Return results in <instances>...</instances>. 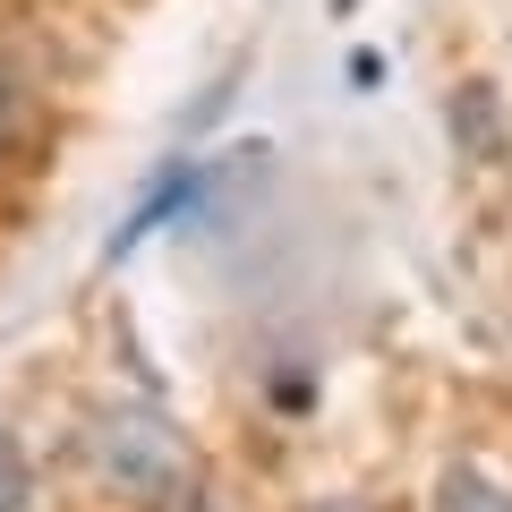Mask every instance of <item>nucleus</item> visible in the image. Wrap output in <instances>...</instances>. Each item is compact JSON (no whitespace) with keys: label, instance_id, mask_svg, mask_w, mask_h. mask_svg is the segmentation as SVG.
I'll list each match as a JSON object with an SVG mask.
<instances>
[{"label":"nucleus","instance_id":"39448f33","mask_svg":"<svg viewBox=\"0 0 512 512\" xmlns=\"http://www.w3.org/2000/svg\"><path fill=\"white\" fill-rule=\"evenodd\" d=\"M316 512H367V504H316Z\"/></svg>","mask_w":512,"mask_h":512},{"label":"nucleus","instance_id":"f03ea898","mask_svg":"<svg viewBox=\"0 0 512 512\" xmlns=\"http://www.w3.org/2000/svg\"><path fill=\"white\" fill-rule=\"evenodd\" d=\"M436 512H512V487L487 478V470H470V461H453L436 478Z\"/></svg>","mask_w":512,"mask_h":512},{"label":"nucleus","instance_id":"f257e3e1","mask_svg":"<svg viewBox=\"0 0 512 512\" xmlns=\"http://www.w3.org/2000/svg\"><path fill=\"white\" fill-rule=\"evenodd\" d=\"M86 461L94 478H103L111 495H128V504H180L188 495V436L163 419V410L146 402H111L86 419Z\"/></svg>","mask_w":512,"mask_h":512},{"label":"nucleus","instance_id":"20e7f679","mask_svg":"<svg viewBox=\"0 0 512 512\" xmlns=\"http://www.w3.org/2000/svg\"><path fill=\"white\" fill-rule=\"evenodd\" d=\"M18 128H26V94L18 77H0V146H18Z\"/></svg>","mask_w":512,"mask_h":512},{"label":"nucleus","instance_id":"7ed1b4c3","mask_svg":"<svg viewBox=\"0 0 512 512\" xmlns=\"http://www.w3.org/2000/svg\"><path fill=\"white\" fill-rule=\"evenodd\" d=\"M26 504H35V453L0 427V512H26Z\"/></svg>","mask_w":512,"mask_h":512}]
</instances>
